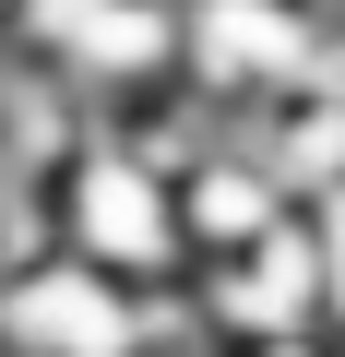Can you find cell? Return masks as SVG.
Wrapping results in <instances>:
<instances>
[{
  "mask_svg": "<svg viewBox=\"0 0 345 357\" xmlns=\"http://www.w3.org/2000/svg\"><path fill=\"white\" fill-rule=\"evenodd\" d=\"M48 227L72 262L119 274V286H191V238H179V178H167L119 119H84V143L48 178Z\"/></svg>",
  "mask_w": 345,
  "mask_h": 357,
  "instance_id": "cell-1",
  "label": "cell"
},
{
  "mask_svg": "<svg viewBox=\"0 0 345 357\" xmlns=\"http://www.w3.org/2000/svg\"><path fill=\"white\" fill-rule=\"evenodd\" d=\"M155 345V286H119L72 250L0 274V357H143Z\"/></svg>",
  "mask_w": 345,
  "mask_h": 357,
  "instance_id": "cell-2",
  "label": "cell"
},
{
  "mask_svg": "<svg viewBox=\"0 0 345 357\" xmlns=\"http://www.w3.org/2000/svg\"><path fill=\"white\" fill-rule=\"evenodd\" d=\"M238 357H345V333H274V345H238Z\"/></svg>",
  "mask_w": 345,
  "mask_h": 357,
  "instance_id": "cell-3",
  "label": "cell"
},
{
  "mask_svg": "<svg viewBox=\"0 0 345 357\" xmlns=\"http://www.w3.org/2000/svg\"><path fill=\"white\" fill-rule=\"evenodd\" d=\"M143 357H227V345H215V333H155Z\"/></svg>",
  "mask_w": 345,
  "mask_h": 357,
  "instance_id": "cell-4",
  "label": "cell"
},
{
  "mask_svg": "<svg viewBox=\"0 0 345 357\" xmlns=\"http://www.w3.org/2000/svg\"><path fill=\"white\" fill-rule=\"evenodd\" d=\"M309 24H333V36H345V0H309Z\"/></svg>",
  "mask_w": 345,
  "mask_h": 357,
  "instance_id": "cell-5",
  "label": "cell"
}]
</instances>
